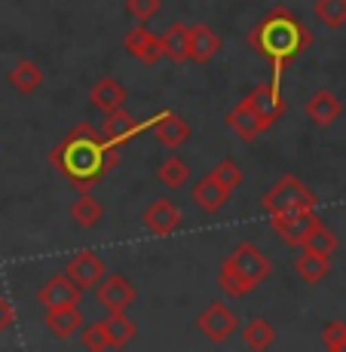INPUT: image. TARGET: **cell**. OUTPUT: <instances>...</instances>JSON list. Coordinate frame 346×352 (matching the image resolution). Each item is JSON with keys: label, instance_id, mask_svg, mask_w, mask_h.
Listing matches in <instances>:
<instances>
[{"label": "cell", "instance_id": "6da1fadb", "mask_svg": "<svg viewBox=\"0 0 346 352\" xmlns=\"http://www.w3.org/2000/svg\"><path fill=\"white\" fill-rule=\"evenodd\" d=\"M50 162L74 190H92L117 166V147L98 135L89 123L74 126L71 132L50 151Z\"/></svg>", "mask_w": 346, "mask_h": 352}, {"label": "cell", "instance_id": "7a4b0ae2", "mask_svg": "<svg viewBox=\"0 0 346 352\" xmlns=\"http://www.w3.org/2000/svg\"><path fill=\"white\" fill-rule=\"evenodd\" d=\"M248 43L261 58H267V65L273 67V89L282 92V74L294 58H301L313 43V31L285 6L270 10V16H263L261 22L248 34Z\"/></svg>", "mask_w": 346, "mask_h": 352}, {"label": "cell", "instance_id": "3957f363", "mask_svg": "<svg viewBox=\"0 0 346 352\" xmlns=\"http://www.w3.org/2000/svg\"><path fill=\"white\" fill-rule=\"evenodd\" d=\"M263 212L267 214H285V212H301V208H316L318 196L303 184L294 175H282L261 199Z\"/></svg>", "mask_w": 346, "mask_h": 352}, {"label": "cell", "instance_id": "277c9868", "mask_svg": "<svg viewBox=\"0 0 346 352\" xmlns=\"http://www.w3.org/2000/svg\"><path fill=\"white\" fill-rule=\"evenodd\" d=\"M224 267H230L233 273H239L242 279L255 282V285L267 282L270 273H273V263H270V257L263 254L261 248L255 245V242H239V245L230 252L227 261H224Z\"/></svg>", "mask_w": 346, "mask_h": 352}, {"label": "cell", "instance_id": "5b68a950", "mask_svg": "<svg viewBox=\"0 0 346 352\" xmlns=\"http://www.w3.org/2000/svg\"><path fill=\"white\" fill-rule=\"evenodd\" d=\"M196 328H199V334L206 337L208 343H224L233 331H239V316L218 300L202 309L199 319H196Z\"/></svg>", "mask_w": 346, "mask_h": 352}, {"label": "cell", "instance_id": "8992f818", "mask_svg": "<svg viewBox=\"0 0 346 352\" xmlns=\"http://www.w3.org/2000/svg\"><path fill=\"white\" fill-rule=\"evenodd\" d=\"M270 224H273V230L288 242V245L303 248V242H307L310 230L318 224V218H316V208H301V212L270 214Z\"/></svg>", "mask_w": 346, "mask_h": 352}, {"label": "cell", "instance_id": "52a82bcc", "mask_svg": "<svg viewBox=\"0 0 346 352\" xmlns=\"http://www.w3.org/2000/svg\"><path fill=\"white\" fill-rule=\"evenodd\" d=\"M65 273H67V279H74L83 291H89V288H98L101 282H105L107 267H105V261H101L98 252L83 248V252H77L65 263Z\"/></svg>", "mask_w": 346, "mask_h": 352}, {"label": "cell", "instance_id": "ba28073f", "mask_svg": "<svg viewBox=\"0 0 346 352\" xmlns=\"http://www.w3.org/2000/svg\"><path fill=\"white\" fill-rule=\"evenodd\" d=\"M230 196H233V187H230L227 181H221L215 172L202 175V178L190 187V199H193V206L202 208L206 214L221 212V208L230 202Z\"/></svg>", "mask_w": 346, "mask_h": 352}, {"label": "cell", "instance_id": "9c48e42d", "mask_svg": "<svg viewBox=\"0 0 346 352\" xmlns=\"http://www.w3.org/2000/svg\"><path fill=\"white\" fill-rule=\"evenodd\" d=\"M95 291H98V303L107 309V313H126V309L135 303V297H138L135 285L126 279L123 273L105 276V282H101Z\"/></svg>", "mask_w": 346, "mask_h": 352}, {"label": "cell", "instance_id": "30bf717a", "mask_svg": "<svg viewBox=\"0 0 346 352\" xmlns=\"http://www.w3.org/2000/svg\"><path fill=\"white\" fill-rule=\"evenodd\" d=\"M37 300H40V307H46V309L67 307V303H80V300H83V288H80L74 279H67V273L62 270V273L50 276V279L40 285Z\"/></svg>", "mask_w": 346, "mask_h": 352}, {"label": "cell", "instance_id": "8fae6325", "mask_svg": "<svg viewBox=\"0 0 346 352\" xmlns=\"http://www.w3.org/2000/svg\"><path fill=\"white\" fill-rule=\"evenodd\" d=\"M141 221H144V227L151 230L153 236H169V233H175V230L184 224V218H181V208L175 206L169 196H157V199H153L151 206L144 208Z\"/></svg>", "mask_w": 346, "mask_h": 352}, {"label": "cell", "instance_id": "7c38bea8", "mask_svg": "<svg viewBox=\"0 0 346 352\" xmlns=\"http://www.w3.org/2000/svg\"><path fill=\"white\" fill-rule=\"evenodd\" d=\"M123 46H126L129 56H135L147 67L160 65V58H166L162 56V37H157L153 31H147V25H135L132 31H126Z\"/></svg>", "mask_w": 346, "mask_h": 352}, {"label": "cell", "instance_id": "4fadbf2b", "mask_svg": "<svg viewBox=\"0 0 346 352\" xmlns=\"http://www.w3.org/2000/svg\"><path fill=\"white\" fill-rule=\"evenodd\" d=\"M246 104L252 107V111L257 113V117L263 120V126H276L282 120V113L288 111V104H285V98H282V92H276L270 83H261V86H255L252 92L246 96Z\"/></svg>", "mask_w": 346, "mask_h": 352}, {"label": "cell", "instance_id": "5bb4252c", "mask_svg": "<svg viewBox=\"0 0 346 352\" xmlns=\"http://www.w3.org/2000/svg\"><path fill=\"white\" fill-rule=\"evenodd\" d=\"M147 129H153V117L151 120H144V123H138V120H132L126 111H113V113H107V120H105V129H101V135H105L107 141H111L113 147H123L129 144V141L135 138V135H141V132H147Z\"/></svg>", "mask_w": 346, "mask_h": 352}, {"label": "cell", "instance_id": "9a60e30c", "mask_svg": "<svg viewBox=\"0 0 346 352\" xmlns=\"http://www.w3.org/2000/svg\"><path fill=\"white\" fill-rule=\"evenodd\" d=\"M221 50V37L212 25H193L187 43V62L190 65H208Z\"/></svg>", "mask_w": 346, "mask_h": 352}, {"label": "cell", "instance_id": "2e32d148", "mask_svg": "<svg viewBox=\"0 0 346 352\" xmlns=\"http://www.w3.org/2000/svg\"><path fill=\"white\" fill-rule=\"evenodd\" d=\"M153 135H157V141L162 147H169V151H175V147L187 144L190 141V126L184 117H178V113L172 111H160L157 117H153Z\"/></svg>", "mask_w": 346, "mask_h": 352}, {"label": "cell", "instance_id": "e0dca14e", "mask_svg": "<svg viewBox=\"0 0 346 352\" xmlns=\"http://www.w3.org/2000/svg\"><path fill=\"white\" fill-rule=\"evenodd\" d=\"M340 113H343V104L331 89H318L307 101V117H310V123L318 126V129L334 126Z\"/></svg>", "mask_w": 346, "mask_h": 352}, {"label": "cell", "instance_id": "ac0fdd59", "mask_svg": "<svg viewBox=\"0 0 346 352\" xmlns=\"http://www.w3.org/2000/svg\"><path fill=\"white\" fill-rule=\"evenodd\" d=\"M126 101V86L120 83L117 77H98L92 83L89 89V104L95 107V111L101 113H113L117 107H123Z\"/></svg>", "mask_w": 346, "mask_h": 352}, {"label": "cell", "instance_id": "d6986e66", "mask_svg": "<svg viewBox=\"0 0 346 352\" xmlns=\"http://www.w3.org/2000/svg\"><path fill=\"white\" fill-rule=\"evenodd\" d=\"M46 328H50L52 337H58V340H67V337L80 334V331H83V313H80V303H67V307L46 309Z\"/></svg>", "mask_w": 346, "mask_h": 352}, {"label": "cell", "instance_id": "ffe728a7", "mask_svg": "<svg viewBox=\"0 0 346 352\" xmlns=\"http://www.w3.org/2000/svg\"><path fill=\"white\" fill-rule=\"evenodd\" d=\"M227 126L233 129V132L239 135L242 141H248V144H252V141H257L263 132H267V126H263V120L257 117V113L252 111V107L246 104V98H242V101H236V107L227 113Z\"/></svg>", "mask_w": 346, "mask_h": 352}, {"label": "cell", "instance_id": "44dd1931", "mask_svg": "<svg viewBox=\"0 0 346 352\" xmlns=\"http://www.w3.org/2000/svg\"><path fill=\"white\" fill-rule=\"evenodd\" d=\"M294 270L307 285H318V282H325L331 273V254H318V252H307V248H303L301 257L294 261Z\"/></svg>", "mask_w": 346, "mask_h": 352}, {"label": "cell", "instance_id": "7402d4cb", "mask_svg": "<svg viewBox=\"0 0 346 352\" xmlns=\"http://www.w3.org/2000/svg\"><path fill=\"white\" fill-rule=\"evenodd\" d=\"M101 218H105V206H101V202L95 199L92 190H83V193L77 196V199L71 202V221H74L77 227L92 230Z\"/></svg>", "mask_w": 346, "mask_h": 352}, {"label": "cell", "instance_id": "603a6c76", "mask_svg": "<svg viewBox=\"0 0 346 352\" xmlns=\"http://www.w3.org/2000/svg\"><path fill=\"white\" fill-rule=\"evenodd\" d=\"M10 83L16 92L31 96V92H37L40 86H43V71H40V65L31 62V58H19L16 67L10 71Z\"/></svg>", "mask_w": 346, "mask_h": 352}, {"label": "cell", "instance_id": "cb8c5ba5", "mask_svg": "<svg viewBox=\"0 0 346 352\" xmlns=\"http://www.w3.org/2000/svg\"><path fill=\"white\" fill-rule=\"evenodd\" d=\"M187 43H190V25L175 22L172 28L162 34V56H166L169 62L184 65L187 62Z\"/></svg>", "mask_w": 346, "mask_h": 352}, {"label": "cell", "instance_id": "d4e9b609", "mask_svg": "<svg viewBox=\"0 0 346 352\" xmlns=\"http://www.w3.org/2000/svg\"><path fill=\"white\" fill-rule=\"evenodd\" d=\"M105 331H107V343L111 349H120V346H129V343L138 337V324L129 319L126 313H111L105 319Z\"/></svg>", "mask_w": 346, "mask_h": 352}, {"label": "cell", "instance_id": "484cf974", "mask_svg": "<svg viewBox=\"0 0 346 352\" xmlns=\"http://www.w3.org/2000/svg\"><path fill=\"white\" fill-rule=\"evenodd\" d=\"M157 181L162 187H169V190H178V187H184L190 181V166L181 157H166L157 166Z\"/></svg>", "mask_w": 346, "mask_h": 352}, {"label": "cell", "instance_id": "4316f807", "mask_svg": "<svg viewBox=\"0 0 346 352\" xmlns=\"http://www.w3.org/2000/svg\"><path fill=\"white\" fill-rule=\"evenodd\" d=\"M242 340L252 349H270L276 343V328L270 324V319H252V322H246Z\"/></svg>", "mask_w": 346, "mask_h": 352}, {"label": "cell", "instance_id": "83f0119b", "mask_svg": "<svg viewBox=\"0 0 346 352\" xmlns=\"http://www.w3.org/2000/svg\"><path fill=\"white\" fill-rule=\"evenodd\" d=\"M303 248H307V252H318V254H334V252H337V236H334V230L318 221V224L310 230V236H307V242H303Z\"/></svg>", "mask_w": 346, "mask_h": 352}, {"label": "cell", "instance_id": "f1b7e54d", "mask_svg": "<svg viewBox=\"0 0 346 352\" xmlns=\"http://www.w3.org/2000/svg\"><path fill=\"white\" fill-rule=\"evenodd\" d=\"M313 10L325 28H343L346 25V0H316Z\"/></svg>", "mask_w": 346, "mask_h": 352}, {"label": "cell", "instance_id": "f546056e", "mask_svg": "<svg viewBox=\"0 0 346 352\" xmlns=\"http://www.w3.org/2000/svg\"><path fill=\"white\" fill-rule=\"evenodd\" d=\"M218 285H221V291H224L227 297H246V294H252V291L257 288L255 282L242 279V276L233 273L230 267H221V270H218Z\"/></svg>", "mask_w": 346, "mask_h": 352}, {"label": "cell", "instance_id": "4dcf8cb0", "mask_svg": "<svg viewBox=\"0 0 346 352\" xmlns=\"http://www.w3.org/2000/svg\"><path fill=\"white\" fill-rule=\"evenodd\" d=\"M80 340H83V346H86V349H92V352L111 349V343H107V331H105V322H92V324H83V331H80Z\"/></svg>", "mask_w": 346, "mask_h": 352}, {"label": "cell", "instance_id": "1f68e13d", "mask_svg": "<svg viewBox=\"0 0 346 352\" xmlns=\"http://www.w3.org/2000/svg\"><path fill=\"white\" fill-rule=\"evenodd\" d=\"M162 0H126V12L135 19L138 25H147L153 16L160 12Z\"/></svg>", "mask_w": 346, "mask_h": 352}, {"label": "cell", "instance_id": "d6a6232c", "mask_svg": "<svg viewBox=\"0 0 346 352\" xmlns=\"http://www.w3.org/2000/svg\"><path fill=\"white\" fill-rule=\"evenodd\" d=\"M322 340L331 352H343L346 349V324L343 322H328L325 331H322Z\"/></svg>", "mask_w": 346, "mask_h": 352}, {"label": "cell", "instance_id": "836d02e7", "mask_svg": "<svg viewBox=\"0 0 346 352\" xmlns=\"http://www.w3.org/2000/svg\"><path fill=\"white\" fill-rule=\"evenodd\" d=\"M212 172H215V175H218V178H221V181H227V184H230V187H233V190H236V187H239V184H242V168H239V166H236V162H233V160H221V162H218V166H215V168H212Z\"/></svg>", "mask_w": 346, "mask_h": 352}, {"label": "cell", "instance_id": "e575fe53", "mask_svg": "<svg viewBox=\"0 0 346 352\" xmlns=\"http://www.w3.org/2000/svg\"><path fill=\"white\" fill-rule=\"evenodd\" d=\"M12 324H16V309H12V303L6 300L3 294H0V334H3V331H10Z\"/></svg>", "mask_w": 346, "mask_h": 352}]
</instances>
